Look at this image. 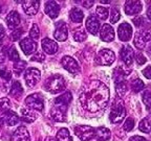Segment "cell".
<instances>
[{"instance_id":"6da1fadb","label":"cell","mask_w":151,"mask_h":141,"mask_svg":"<svg viewBox=\"0 0 151 141\" xmlns=\"http://www.w3.org/2000/svg\"><path fill=\"white\" fill-rule=\"evenodd\" d=\"M82 107L90 113H98L106 108L109 101V90L99 80L88 83L80 94Z\"/></svg>"},{"instance_id":"7a4b0ae2","label":"cell","mask_w":151,"mask_h":141,"mask_svg":"<svg viewBox=\"0 0 151 141\" xmlns=\"http://www.w3.org/2000/svg\"><path fill=\"white\" fill-rule=\"evenodd\" d=\"M66 87V82L64 78L60 74H54L48 78L44 83V89L47 92L57 94L62 92Z\"/></svg>"},{"instance_id":"3957f363","label":"cell","mask_w":151,"mask_h":141,"mask_svg":"<svg viewBox=\"0 0 151 141\" xmlns=\"http://www.w3.org/2000/svg\"><path fill=\"white\" fill-rule=\"evenodd\" d=\"M126 116V109L124 103H123L122 100H116L114 103L111 107V111H110V115H109V118H110V121L112 123H119V122L122 121Z\"/></svg>"},{"instance_id":"277c9868","label":"cell","mask_w":151,"mask_h":141,"mask_svg":"<svg viewBox=\"0 0 151 141\" xmlns=\"http://www.w3.org/2000/svg\"><path fill=\"white\" fill-rule=\"evenodd\" d=\"M75 134L82 141H89L94 138L96 130L89 125H77L75 127Z\"/></svg>"},{"instance_id":"5b68a950","label":"cell","mask_w":151,"mask_h":141,"mask_svg":"<svg viewBox=\"0 0 151 141\" xmlns=\"http://www.w3.org/2000/svg\"><path fill=\"white\" fill-rule=\"evenodd\" d=\"M116 60V54L110 49H102L98 52L97 63L102 66H109Z\"/></svg>"},{"instance_id":"8992f818","label":"cell","mask_w":151,"mask_h":141,"mask_svg":"<svg viewBox=\"0 0 151 141\" xmlns=\"http://www.w3.org/2000/svg\"><path fill=\"white\" fill-rule=\"evenodd\" d=\"M26 106L32 110H37V111H42L44 108V103H43V97L40 94L35 93L28 95L25 99Z\"/></svg>"},{"instance_id":"52a82bcc","label":"cell","mask_w":151,"mask_h":141,"mask_svg":"<svg viewBox=\"0 0 151 141\" xmlns=\"http://www.w3.org/2000/svg\"><path fill=\"white\" fill-rule=\"evenodd\" d=\"M41 73L40 71L36 68H28L27 70L24 72V80L28 87H34L38 84V82L40 80Z\"/></svg>"},{"instance_id":"ba28073f","label":"cell","mask_w":151,"mask_h":141,"mask_svg":"<svg viewBox=\"0 0 151 141\" xmlns=\"http://www.w3.org/2000/svg\"><path fill=\"white\" fill-rule=\"evenodd\" d=\"M66 112H67V106L64 105H57L55 103L54 107L50 110V117L55 121H65L66 120Z\"/></svg>"},{"instance_id":"9c48e42d","label":"cell","mask_w":151,"mask_h":141,"mask_svg":"<svg viewBox=\"0 0 151 141\" xmlns=\"http://www.w3.org/2000/svg\"><path fill=\"white\" fill-rule=\"evenodd\" d=\"M61 65L63 66V68L65 70L73 73V74H78L80 72V66H79L78 62L71 56H63L61 60Z\"/></svg>"},{"instance_id":"30bf717a","label":"cell","mask_w":151,"mask_h":141,"mask_svg":"<svg viewBox=\"0 0 151 141\" xmlns=\"http://www.w3.org/2000/svg\"><path fill=\"white\" fill-rule=\"evenodd\" d=\"M151 40V31H139L134 36V46L139 49H144L145 45L148 41Z\"/></svg>"},{"instance_id":"8fae6325","label":"cell","mask_w":151,"mask_h":141,"mask_svg":"<svg viewBox=\"0 0 151 141\" xmlns=\"http://www.w3.org/2000/svg\"><path fill=\"white\" fill-rule=\"evenodd\" d=\"M68 36V31H67V25L64 21H59L56 23V28L54 31V37L58 41H65Z\"/></svg>"},{"instance_id":"7c38bea8","label":"cell","mask_w":151,"mask_h":141,"mask_svg":"<svg viewBox=\"0 0 151 141\" xmlns=\"http://www.w3.org/2000/svg\"><path fill=\"white\" fill-rule=\"evenodd\" d=\"M118 35L120 40L123 42H127L131 39L132 37V27L129 23L124 22L118 28Z\"/></svg>"},{"instance_id":"4fadbf2b","label":"cell","mask_w":151,"mask_h":141,"mask_svg":"<svg viewBox=\"0 0 151 141\" xmlns=\"http://www.w3.org/2000/svg\"><path fill=\"white\" fill-rule=\"evenodd\" d=\"M20 47L26 56H29L37 50V43L32 40L31 38H24L20 41Z\"/></svg>"},{"instance_id":"5bb4252c","label":"cell","mask_w":151,"mask_h":141,"mask_svg":"<svg viewBox=\"0 0 151 141\" xmlns=\"http://www.w3.org/2000/svg\"><path fill=\"white\" fill-rule=\"evenodd\" d=\"M121 59L126 65H131L134 60V51L131 48V46L126 45L123 46L121 49Z\"/></svg>"},{"instance_id":"9a60e30c","label":"cell","mask_w":151,"mask_h":141,"mask_svg":"<svg viewBox=\"0 0 151 141\" xmlns=\"http://www.w3.org/2000/svg\"><path fill=\"white\" fill-rule=\"evenodd\" d=\"M143 6H142V2L139 0H129L126 1L125 3V13L127 15H137L142 11Z\"/></svg>"},{"instance_id":"2e32d148","label":"cell","mask_w":151,"mask_h":141,"mask_svg":"<svg viewBox=\"0 0 151 141\" xmlns=\"http://www.w3.org/2000/svg\"><path fill=\"white\" fill-rule=\"evenodd\" d=\"M5 22H6V25L9 29L15 31V28L18 27V25L20 24V16L16 11H12L7 15L6 19H5Z\"/></svg>"},{"instance_id":"e0dca14e","label":"cell","mask_w":151,"mask_h":141,"mask_svg":"<svg viewBox=\"0 0 151 141\" xmlns=\"http://www.w3.org/2000/svg\"><path fill=\"white\" fill-rule=\"evenodd\" d=\"M100 37H101V39L104 42H111V41H113V39H114V31H113V28L107 23L103 24V26H102V28H101Z\"/></svg>"},{"instance_id":"ac0fdd59","label":"cell","mask_w":151,"mask_h":141,"mask_svg":"<svg viewBox=\"0 0 151 141\" xmlns=\"http://www.w3.org/2000/svg\"><path fill=\"white\" fill-rule=\"evenodd\" d=\"M13 141H31L29 134H28L27 130L24 127H19L16 131L13 133L12 136Z\"/></svg>"},{"instance_id":"d6986e66","label":"cell","mask_w":151,"mask_h":141,"mask_svg":"<svg viewBox=\"0 0 151 141\" xmlns=\"http://www.w3.org/2000/svg\"><path fill=\"white\" fill-rule=\"evenodd\" d=\"M60 12V7L56 1H47L45 3V13L48 17L55 19L58 17Z\"/></svg>"},{"instance_id":"ffe728a7","label":"cell","mask_w":151,"mask_h":141,"mask_svg":"<svg viewBox=\"0 0 151 141\" xmlns=\"http://www.w3.org/2000/svg\"><path fill=\"white\" fill-rule=\"evenodd\" d=\"M39 5H40V2L35 0V1H24L23 2V9L25 14L29 15V16H33V15H36L39 9Z\"/></svg>"},{"instance_id":"44dd1931","label":"cell","mask_w":151,"mask_h":141,"mask_svg":"<svg viewBox=\"0 0 151 141\" xmlns=\"http://www.w3.org/2000/svg\"><path fill=\"white\" fill-rule=\"evenodd\" d=\"M86 28L92 35H97L100 31V23L99 20L94 16H89L86 20Z\"/></svg>"},{"instance_id":"7402d4cb","label":"cell","mask_w":151,"mask_h":141,"mask_svg":"<svg viewBox=\"0 0 151 141\" xmlns=\"http://www.w3.org/2000/svg\"><path fill=\"white\" fill-rule=\"evenodd\" d=\"M42 48L46 53L54 54L58 51V44L48 38H45L42 40Z\"/></svg>"},{"instance_id":"603a6c76","label":"cell","mask_w":151,"mask_h":141,"mask_svg":"<svg viewBox=\"0 0 151 141\" xmlns=\"http://www.w3.org/2000/svg\"><path fill=\"white\" fill-rule=\"evenodd\" d=\"M94 137L98 139L99 141H107L110 138V131L106 127H98L96 130V134H94Z\"/></svg>"},{"instance_id":"cb8c5ba5","label":"cell","mask_w":151,"mask_h":141,"mask_svg":"<svg viewBox=\"0 0 151 141\" xmlns=\"http://www.w3.org/2000/svg\"><path fill=\"white\" fill-rule=\"evenodd\" d=\"M3 119H4L5 123H6L7 125H9V127L16 125L17 123H18V121H19L18 115H17L15 112H13V111H7V112L4 114V117H3Z\"/></svg>"},{"instance_id":"d4e9b609","label":"cell","mask_w":151,"mask_h":141,"mask_svg":"<svg viewBox=\"0 0 151 141\" xmlns=\"http://www.w3.org/2000/svg\"><path fill=\"white\" fill-rule=\"evenodd\" d=\"M128 74V71H125L122 67H118V68L114 69L113 71V78H114V83L118 84V83L125 82V78Z\"/></svg>"},{"instance_id":"484cf974","label":"cell","mask_w":151,"mask_h":141,"mask_svg":"<svg viewBox=\"0 0 151 141\" xmlns=\"http://www.w3.org/2000/svg\"><path fill=\"white\" fill-rule=\"evenodd\" d=\"M21 115L23 121L25 122H34L37 119V114L32 109H22Z\"/></svg>"},{"instance_id":"4316f807","label":"cell","mask_w":151,"mask_h":141,"mask_svg":"<svg viewBox=\"0 0 151 141\" xmlns=\"http://www.w3.org/2000/svg\"><path fill=\"white\" fill-rule=\"evenodd\" d=\"M69 17H70L71 21L76 22V23H81L83 21V18H84V14L78 7H73V9L69 13Z\"/></svg>"},{"instance_id":"83f0119b","label":"cell","mask_w":151,"mask_h":141,"mask_svg":"<svg viewBox=\"0 0 151 141\" xmlns=\"http://www.w3.org/2000/svg\"><path fill=\"white\" fill-rule=\"evenodd\" d=\"M57 141H73V138L70 136V133L67 129L65 127H62L58 131L56 137Z\"/></svg>"},{"instance_id":"f1b7e54d","label":"cell","mask_w":151,"mask_h":141,"mask_svg":"<svg viewBox=\"0 0 151 141\" xmlns=\"http://www.w3.org/2000/svg\"><path fill=\"white\" fill-rule=\"evenodd\" d=\"M71 98H73V96H71L70 92H65L64 94H62V95H60L59 97H57V98L55 99V103H57V105L68 106L69 103L71 101Z\"/></svg>"},{"instance_id":"f546056e","label":"cell","mask_w":151,"mask_h":141,"mask_svg":"<svg viewBox=\"0 0 151 141\" xmlns=\"http://www.w3.org/2000/svg\"><path fill=\"white\" fill-rule=\"evenodd\" d=\"M11 95L15 97H19L23 93V88H22L21 84L19 82H14L12 85V88H11Z\"/></svg>"},{"instance_id":"4dcf8cb0","label":"cell","mask_w":151,"mask_h":141,"mask_svg":"<svg viewBox=\"0 0 151 141\" xmlns=\"http://www.w3.org/2000/svg\"><path fill=\"white\" fill-rule=\"evenodd\" d=\"M139 131L144 132L146 134L150 133L151 125H150V122H149L148 118H144L143 120H141V122H139Z\"/></svg>"},{"instance_id":"1f68e13d","label":"cell","mask_w":151,"mask_h":141,"mask_svg":"<svg viewBox=\"0 0 151 141\" xmlns=\"http://www.w3.org/2000/svg\"><path fill=\"white\" fill-rule=\"evenodd\" d=\"M12 107V103H11V100L6 97H3V98H0V111L1 112L6 113L7 111H9Z\"/></svg>"},{"instance_id":"d6a6232c","label":"cell","mask_w":151,"mask_h":141,"mask_svg":"<svg viewBox=\"0 0 151 141\" xmlns=\"http://www.w3.org/2000/svg\"><path fill=\"white\" fill-rule=\"evenodd\" d=\"M86 38H87V35H86V33H85V31L83 28H79V29H77V31H75V33H73V39H75L77 42H83Z\"/></svg>"},{"instance_id":"836d02e7","label":"cell","mask_w":151,"mask_h":141,"mask_svg":"<svg viewBox=\"0 0 151 141\" xmlns=\"http://www.w3.org/2000/svg\"><path fill=\"white\" fill-rule=\"evenodd\" d=\"M109 11L104 6H98L97 7V16L100 20H106L108 18Z\"/></svg>"},{"instance_id":"e575fe53","label":"cell","mask_w":151,"mask_h":141,"mask_svg":"<svg viewBox=\"0 0 151 141\" xmlns=\"http://www.w3.org/2000/svg\"><path fill=\"white\" fill-rule=\"evenodd\" d=\"M131 87H132V90H133L135 93H137V92L142 91V90L144 89L145 84L143 83V80H139V78H137L135 80H133V82H132Z\"/></svg>"},{"instance_id":"d590c367","label":"cell","mask_w":151,"mask_h":141,"mask_svg":"<svg viewBox=\"0 0 151 141\" xmlns=\"http://www.w3.org/2000/svg\"><path fill=\"white\" fill-rule=\"evenodd\" d=\"M116 93H118L120 96H123V95L127 92V89H128L127 84H126V80L125 82L116 84Z\"/></svg>"},{"instance_id":"8d00e7d4","label":"cell","mask_w":151,"mask_h":141,"mask_svg":"<svg viewBox=\"0 0 151 141\" xmlns=\"http://www.w3.org/2000/svg\"><path fill=\"white\" fill-rule=\"evenodd\" d=\"M26 67V63L24 61H18L14 64V69H15V72H16L17 75H19L20 73H22L24 71Z\"/></svg>"},{"instance_id":"74e56055","label":"cell","mask_w":151,"mask_h":141,"mask_svg":"<svg viewBox=\"0 0 151 141\" xmlns=\"http://www.w3.org/2000/svg\"><path fill=\"white\" fill-rule=\"evenodd\" d=\"M40 36V31H39V27H38L37 24H34L32 26L31 31H29V37H31L32 40H37Z\"/></svg>"},{"instance_id":"f35d334b","label":"cell","mask_w":151,"mask_h":141,"mask_svg":"<svg viewBox=\"0 0 151 141\" xmlns=\"http://www.w3.org/2000/svg\"><path fill=\"white\" fill-rule=\"evenodd\" d=\"M9 58L11 61L14 62H18L19 61V53L17 51V49L15 48L14 46H12L9 50Z\"/></svg>"},{"instance_id":"ab89813d","label":"cell","mask_w":151,"mask_h":141,"mask_svg":"<svg viewBox=\"0 0 151 141\" xmlns=\"http://www.w3.org/2000/svg\"><path fill=\"white\" fill-rule=\"evenodd\" d=\"M120 18H121V15H120V12H119V9H111V13H110L111 23H116V22L120 20Z\"/></svg>"},{"instance_id":"60d3db41","label":"cell","mask_w":151,"mask_h":141,"mask_svg":"<svg viewBox=\"0 0 151 141\" xmlns=\"http://www.w3.org/2000/svg\"><path fill=\"white\" fill-rule=\"evenodd\" d=\"M0 78H2L3 80H5V82H9L12 78V73L7 69H1L0 70Z\"/></svg>"},{"instance_id":"b9f144b4","label":"cell","mask_w":151,"mask_h":141,"mask_svg":"<svg viewBox=\"0 0 151 141\" xmlns=\"http://www.w3.org/2000/svg\"><path fill=\"white\" fill-rule=\"evenodd\" d=\"M143 101H144V103L147 107L151 106V91L146 90L144 92V94H143Z\"/></svg>"},{"instance_id":"7bdbcfd3","label":"cell","mask_w":151,"mask_h":141,"mask_svg":"<svg viewBox=\"0 0 151 141\" xmlns=\"http://www.w3.org/2000/svg\"><path fill=\"white\" fill-rule=\"evenodd\" d=\"M133 127H134V120L132 119V118H127L125 123H124V130L126 132H130L133 129Z\"/></svg>"},{"instance_id":"ee69618b","label":"cell","mask_w":151,"mask_h":141,"mask_svg":"<svg viewBox=\"0 0 151 141\" xmlns=\"http://www.w3.org/2000/svg\"><path fill=\"white\" fill-rule=\"evenodd\" d=\"M22 33H23V29H22V28H17V29H15V31L12 33L11 38H12L13 41L20 40V38H21Z\"/></svg>"},{"instance_id":"f6af8a7d","label":"cell","mask_w":151,"mask_h":141,"mask_svg":"<svg viewBox=\"0 0 151 141\" xmlns=\"http://www.w3.org/2000/svg\"><path fill=\"white\" fill-rule=\"evenodd\" d=\"M45 59V56L42 53V52H38V53H36L35 56L32 58V61H36V62H42L44 61Z\"/></svg>"},{"instance_id":"bcb514c9","label":"cell","mask_w":151,"mask_h":141,"mask_svg":"<svg viewBox=\"0 0 151 141\" xmlns=\"http://www.w3.org/2000/svg\"><path fill=\"white\" fill-rule=\"evenodd\" d=\"M135 61H137V63L139 64V65H143V64L146 63V58H145L144 56L142 53H137V56H135Z\"/></svg>"},{"instance_id":"7dc6e473","label":"cell","mask_w":151,"mask_h":141,"mask_svg":"<svg viewBox=\"0 0 151 141\" xmlns=\"http://www.w3.org/2000/svg\"><path fill=\"white\" fill-rule=\"evenodd\" d=\"M5 61V48L3 45L0 44V64Z\"/></svg>"},{"instance_id":"c3c4849f","label":"cell","mask_w":151,"mask_h":141,"mask_svg":"<svg viewBox=\"0 0 151 141\" xmlns=\"http://www.w3.org/2000/svg\"><path fill=\"white\" fill-rule=\"evenodd\" d=\"M143 74H144L145 78L151 80V66H148V67H146V68L143 70Z\"/></svg>"},{"instance_id":"681fc988","label":"cell","mask_w":151,"mask_h":141,"mask_svg":"<svg viewBox=\"0 0 151 141\" xmlns=\"http://www.w3.org/2000/svg\"><path fill=\"white\" fill-rule=\"evenodd\" d=\"M133 22L137 26H141L142 23H144V18H142V17H135L133 19Z\"/></svg>"},{"instance_id":"f907efd6","label":"cell","mask_w":151,"mask_h":141,"mask_svg":"<svg viewBox=\"0 0 151 141\" xmlns=\"http://www.w3.org/2000/svg\"><path fill=\"white\" fill-rule=\"evenodd\" d=\"M130 141H147V140L141 136H133L130 138Z\"/></svg>"},{"instance_id":"816d5d0a","label":"cell","mask_w":151,"mask_h":141,"mask_svg":"<svg viewBox=\"0 0 151 141\" xmlns=\"http://www.w3.org/2000/svg\"><path fill=\"white\" fill-rule=\"evenodd\" d=\"M4 28H3V26L0 24V42H1V40L3 39V37H4Z\"/></svg>"},{"instance_id":"f5cc1de1","label":"cell","mask_w":151,"mask_h":141,"mask_svg":"<svg viewBox=\"0 0 151 141\" xmlns=\"http://www.w3.org/2000/svg\"><path fill=\"white\" fill-rule=\"evenodd\" d=\"M83 5H85V7H87V9H89L90 6H92V4H93V1H83L82 2Z\"/></svg>"},{"instance_id":"db71d44e","label":"cell","mask_w":151,"mask_h":141,"mask_svg":"<svg viewBox=\"0 0 151 141\" xmlns=\"http://www.w3.org/2000/svg\"><path fill=\"white\" fill-rule=\"evenodd\" d=\"M147 16H148V18L151 20V5H150V6H149L148 11H147Z\"/></svg>"},{"instance_id":"11a10c76","label":"cell","mask_w":151,"mask_h":141,"mask_svg":"<svg viewBox=\"0 0 151 141\" xmlns=\"http://www.w3.org/2000/svg\"><path fill=\"white\" fill-rule=\"evenodd\" d=\"M45 141H57V139L54 138V137H46Z\"/></svg>"},{"instance_id":"9f6ffc18","label":"cell","mask_w":151,"mask_h":141,"mask_svg":"<svg viewBox=\"0 0 151 141\" xmlns=\"http://www.w3.org/2000/svg\"><path fill=\"white\" fill-rule=\"evenodd\" d=\"M148 48H149V49H148V53H149V54H151V44L149 45V47H148Z\"/></svg>"},{"instance_id":"6f0895ef","label":"cell","mask_w":151,"mask_h":141,"mask_svg":"<svg viewBox=\"0 0 151 141\" xmlns=\"http://www.w3.org/2000/svg\"><path fill=\"white\" fill-rule=\"evenodd\" d=\"M0 12H1V6H0Z\"/></svg>"},{"instance_id":"680465c9","label":"cell","mask_w":151,"mask_h":141,"mask_svg":"<svg viewBox=\"0 0 151 141\" xmlns=\"http://www.w3.org/2000/svg\"><path fill=\"white\" fill-rule=\"evenodd\" d=\"M150 107H151V106H150ZM150 112H151V108H150Z\"/></svg>"}]
</instances>
